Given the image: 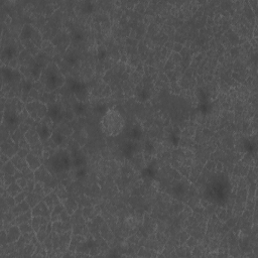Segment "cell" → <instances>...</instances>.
I'll return each mask as SVG.
<instances>
[{
    "label": "cell",
    "instance_id": "6da1fadb",
    "mask_svg": "<svg viewBox=\"0 0 258 258\" xmlns=\"http://www.w3.org/2000/svg\"><path fill=\"white\" fill-rule=\"evenodd\" d=\"M101 129L107 136H117L122 132L125 126V120L121 113L116 109H109L101 119Z\"/></svg>",
    "mask_w": 258,
    "mask_h": 258
},
{
    "label": "cell",
    "instance_id": "7a4b0ae2",
    "mask_svg": "<svg viewBox=\"0 0 258 258\" xmlns=\"http://www.w3.org/2000/svg\"><path fill=\"white\" fill-rule=\"evenodd\" d=\"M53 179V176L50 175V170L47 169V166L43 164L40 169H37L34 172V181L37 182H44V184H50Z\"/></svg>",
    "mask_w": 258,
    "mask_h": 258
},
{
    "label": "cell",
    "instance_id": "3957f363",
    "mask_svg": "<svg viewBox=\"0 0 258 258\" xmlns=\"http://www.w3.org/2000/svg\"><path fill=\"white\" fill-rule=\"evenodd\" d=\"M31 213L34 217V216H43V217H47L49 219H50V214H52L44 201H41L37 206H34L31 209Z\"/></svg>",
    "mask_w": 258,
    "mask_h": 258
},
{
    "label": "cell",
    "instance_id": "277c9868",
    "mask_svg": "<svg viewBox=\"0 0 258 258\" xmlns=\"http://www.w3.org/2000/svg\"><path fill=\"white\" fill-rule=\"evenodd\" d=\"M7 232V243H15L19 237L21 236V231H20L18 226L11 225L6 229Z\"/></svg>",
    "mask_w": 258,
    "mask_h": 258
},
{
    "label": "cell",
    "instance_id": "5b68a950",
    "mask_svg": "<svg viewBox=\"0 0 258 258\" xmlns=\"http://www.w3.org/2000/svg\"><path fill=\"white\" fill-rule=\"evenodd\" d=\"M25 160H26V163H27L28 167L31 170H34V172H35L37 169H40V167L43 166V161H41L43 158L37 156V155H34V153H31V152H29Z\"/></svg>",
    "mask_w": 258,
    "mask_h": 258
},
{
    "label": "cell",
    "instance_id": "8992f818",
    "mask_svg": "<svg viewBox=\"0 0 258 258\" xmlns=\"http://www.w3.org/2000/svg\"><path fill=\"white\" fill-rule=\"evenodd\" d=\"M50 222V219L47 218V217H43V216H34V217H32L31 223L32 228H34V232L37 233V231L44 226V225L49 224Z\"/></svg>",
    "mask_w": 258,
    "mask_h": 258
},
{
    "label": "cell",
    "instance_id": "52a82bcc",
    "mask_svg": "<svg viewBox=\"0 0 258 258\" xmlns=\"http://www.w3.org/2000/svg\"><path fill=\"white\" fill-rule=\"evenodd\" d=\"M100 234L102 236V238H103L105 241H106L108 244H110L111 242H113L114 240V234L112 232V230H111V228L108 226L107 223H104L101 225L100 227Z\"/></svg>",
    "mask_w": 258,
    "mask_h": 258
},
{
    "label": "cell",
    "instance_id": "ba28073f",
    "mask_svg": "<svg viewBox=\"0 0 258 258\" xmlns=\"http://www.w3.org/2000/svg\"><path fill=\"white\" fill-rule=\"evenodd\" d=\"M44 202H46V204L47 205V207H49V209H50V213L53 212V208H55V207H56V205H59V204H61V203H62V202H61V200L59 199V197L56 196V194L55 193V192H52V193H50V194L47 195V196L44 197Z\"/></svg>",
    "mask_w": 258,
    "mask_h": 258
},
{
    "label": "cell",
    "instance_id": "9c48e42d",
    "mask_svg": "<svg viewBox=\"0 0 258 258\" xmlns=\"http://www.w3.org/2000/svg\"><path fill=\"white\" fill-rule=\"evenodd\" d=\"M24 137H25V139L27 140V142L29 143V145L37 144V143L41 141L40 134L37 133V129L34 128V127H31L27 132L24 134Z\"/></svg>",
    "mask_w": 258,
    "mask_h": 258
},
{
    "label": "cell",
    "instance_id": "30bf717a",
    "mask_svg": "<svg viewBox=\"0 0 258 258\" xmlns=\"http://www.w3.org/2000/svg\"><path fill=\"white\" fill-rule=\"evenodd\" d=\"M31 206H29V204L27 203V201H23V202L19 203V204H16V206L14 207V208H12L10 210L11 212L13 213V215L15 216V217H17V216L21 215V214H24V213L31 211Z\"/></svg>",
    "mask_w": 258,
    "mask_h": 258
},
{
    "label": "cell",
    "instance_id": "8fae6325",
    "mask_svg": "<svg viewBox=\"0 0 258 258\" xmlns=\"http://www.w3.org/2000/svg\"><path fill=\"white\" fill-rule=\"evenodd\" d=\"M32 217H34V216H32V213L31 210V211H28V212L24 213V214H21L14 218V220L11 222V225L19 226L20 224H23V223H31Z\"/></svg>",
    "mask_w": 258,
    "mask_h": 258
},
{
    "label": "cell",
    "instance_id": "7c38bea8",
    "mask_svg": "<svg viewBox=\"0 0 258 258\" xmlns=\"http://www.w3.org/2000/svg\"><path fill=\"white\" fill-rule=\"evenodd\" d=\"M63 205H64L66 211H67L71 216L75 214V212L79 209V204H78L74 199H71V198H68L67 200H65L64 202H62Z\"/></svg>",
    "mask_w": 258,
    "mask_h": 258
},
{
    "label": "cell",
    "instance_id": "4fadbf2b",
    "mask_svg": "<svg viewBox=\"0 0 258 258\" xmlns=\"http://www.w3.org/2000/svg\"><path fill=\"white\" fill-rule=\"evenodd\" d=\"M11 161L13 163V164L15 166V167L17 169V170L19 172H22L23 169H25L27 167V163H26L25 158L20 157L19 155H14L13 157H11Z\"/></svg>",
    "mask_w": 258,
    "mask_h": 258
},
{
    "label": "cell",
    "instance_id": "5bb4252c",
    "mask_svg": "<svg viewBox=\"0 0 258 258\" xmlns=\"http://www.w3.org/2000/svg\"><path fill=\"white\" fill-rule=\"evenodd\" d=\"M44 197L40 196V195L34 193V192H31V193L27 194V197H26V201H27V203L29 204L31 209L34 208V206H37L40 202L44 201Z\"/></svg>",
    "mask_w": 258,
    "mask_h": 258
},
{
    "label": "cell",
    "instance_id": "9a60e30c",
    "mask_svg": "<svg viewBox=\"0 0 258 258\" xmlns=\"http://www.w3.org/2000/svg\"><path fill=\"white\" fill-rule=\"evenodd\" d=\"M55 193L56 194V196L59 197V199L61 200V202H64L65 200H67L69 198V194L67 191V188L65 187L64 185L62 184H58V185L55 189Z\"/></svg>",
    "mask_w": 258,
    "mask_h": 258
},
{
    "label": "cell",
    "instance_id": "2e32d148",
    "mask_svg": "<svg viewBox=\"0 0 258 258\" xmlns=\"http://www.w3.org/2000/svg\"><path fill=\"white\" fill-rule=\"evenodd\" d=\"M1 172H3L5 175H10V176H14L17 172V169L15 167V166L13 164V163L11 161V160L6 163L5 164H2L1 166Z\"/></svg>",
    "mask_w": 258,
    "mask_h": 258
},
{
    "label": "cell",
    "instance_id": "e0dca14e",
    "mask_svg": "<svg viewBox=\"0 0 258 258\" xmlns=\"http://www.w3.org/2000/svg\"><path fill=\"white\" fill-rule=\"evenodd\" d=\"M35 248H37V245L34 244V243H29V244L25 245V247L19 250L18 252L20 253V257L21 256H32L35 251Z\"/></svg>",
    "mask_w": 258,
    "mask_h": 258
},
{
    "label": "cell",
    "instance_id": "ac0fdd59",
    "mask_svg": "<svg viewBox=\"0 0 258 258\" xmlns=\"http://www.w3.org/2000/svg\"><path fill=\"white\" fill-rule=\"evenodd\" d=\"M64 210H65V207H64V205H63V203L56 205L55 208H53L52 214H50V221L52 222L59 221V216L63 211H64Z\"/></svg>",
    "mask_w": 258,
    "mask_h": 258
},
{
    "label": "cell",
    "instance_id": "d6986e66",
    "mask_svg": "<svg viewBox=\"0 0 258 258\" xmlns=\"http://www.w3.org/2000/svg\"><path fill=\"white\" fill-rule=\"evenodd\" d=\"M7 194L9 195V196H12V197H15L16 195H18L19 193H21V192L23 191L21 188L19 187L18 185L15 182H13V184H11L10 185H8L7 188Z\"/></svg>",
    "mask_w": 258,
    "mask_h": 258
},
{
    "label": "cell",
    "instance_id": "ffe728a7",
    "mask_svg": "<svg viewBox=\"0 0 258 258\" xmlns=\"http://www.w3.org/2000/svg\"><path fill=\"white\" fill-rule=\"evenodd\" d=\"M20 66H21V64H20L19 59L16 58V56L10 59L7 63V67L9 69H12V70H19Z\"/></svg>",
    "mask_w": 258,
    "mask_h": 258
},
{
    "label": "cell",
    "instance_id": "44dd1931",
    "mask_svg": "<svg viewBox=\"0 0 258 258\" xmlns=\"http://www.w3.org/2000/svg\"><path fill=\"white\" fill-rule=\"evenodd\" d=\"M195 134H196V129L192 127H187L182 129V135L184 138H192V137L195 136Z\"/></svg>",
    "mask_w": 258,
    "mask_h": 258
},
{
    "label": "cell",
    "instance_id": "7402d4cb",
    "mask_svg": "<svg viewBox=\"0 0 258 258\" xmlns=\"http://www.w3.org/2000/svg\"><path fill=\"white\" fill-rule=\"evenodd\" d=\"M19 229L21 231V234H27V233H32L34 232V228L31 226V223H23L19 225Z\"/></svg>",
    "mask_w": 258,
    "mask_h": 258
},
{
    "label": "cell",
    "instance_id": "603a6c76",
    "mask_svg": "<svg viewBox=\"0 0 258 258\" xmlns=\"http://www.w3.org/2000/svg\"><path fill=\"white\" fill-rule=\"evenodd\" d=\"M23 137H24V134H23L21 131H20L19 128L15 129V130H14V132L11 134V138H12L13 141L15 143H17V144H18V142L23 138Z\"/></svg>",
    "mask_w": 258,
    "mask_h": 258
},
{
    "label": "cell",
    "instance_id": "cb8c5ba5",
    "mask_svg": "<svg viewBox=\"0 0 258 258\" xmlns=\"http://www.w3.org/2000/svg\"><path fill=\"white\" fill-rule=\"evenodd\" d=\"M190 233L188 232V231H182L181 233L179 234L178 236V239H179V245L182 244H185V241L189 239V237H190Z\"/></svg>",
    "mask_w": 258,
    "mask_h": 258
},
{
    "label": "cell",
    "instance_id": "d4e9b609",
    "mask_svg": "<svg viewBox=\"0 0 258 258\" xmlns=\"http://www.w3.org/2000/svg\"><path fill=\"white\" fill-rule=\"evenodd\" d=\"M199 240H198L196 237H194V236H190L189 237V239L187 240V241H185V244L187 245V246H189V247L190 248H194L195 246H197L198 244H199Z\"/></svg>",
    "mask_w": 258,
    "mask_h": 258
},
{
    "label": "cell",
    "instance_id": "484cf974",
    "mask_svg": "<svg viewBox=\"0 0 258 258\" xmlns=\"http://www.w3.org/2000/svg\"><path fill=\"white\" fill-rule=\"evenodd\" d=\"M204 169L209 170L210 173L216 172V163L214 160H208L205 164H204Z\"/></svg>",
    "mask_w": 258,
    "mask_h": 258
},
{
    "label": "cell",
    "instance_id": "4316f807",
    "mask_svg": "<svg viewBox=\"0 0 258 258\" xmlns=\"http://www.w3.org/2000/svg\"><path fill=\"white\" fill-rule=\"evenodd\" d=\"M178 169H179V173L182 175V176L189 178V176H190V173H191V167L182 166H179Z\"/></svg>",
    "mask_w": 258,
    "mask_h": 258
},
{
    "label": "cell",
    "instance_id": "83f0119b",
    "mask_svg": "<svg viewBox=\"0 0 258 258\" xmlns=\"http://www.w3.org/2000/svg\"><path fill=\"white\" fill-rule=\"evenodd\" d=\"M169 60H172V61L176 65V64H179V63L182 61V55H179V53H178L173 52L172 53H170Z\"/></svg>",
    "mask_w": 258,
    "mask_h": 258
},
{
    "label": "cell",
    "instance_id": "f1b7e54d",
    "mask_svg": "<svg viewBox=\"0 0 258 258\" xmlns=\"http://www.w3.org/2000/svg\"><path fill=\"white\" fill-rule=\"evenodd\" d=\"M35 182H35L34 179H29L28 182H27V185H26V188L23 191H24L26 194H29V193H31V192H34Z\"/></svg>",
    "mask_w": 258,
    "mask_h": 258
},
{
    "label": "cell",
    "instance_id": "f546056e",
    "mask_svg": "<svg viewBox=\"0 0 258 258\" xmlns=\"http://www.w3.org/2000/svg\"><path fill=\"white\" fill-rule=\"evenodd\" d=\"M2 199H3V198H2ZM5 202H6V204L8 206H9V208H10V210L12 209V208H14V207L16 206V202H15V199H14V197H12V196H9V195H8V196L5 198Z\"/></svg>",
    "mask_w": 258,
    "mask_h": 258
},
{
    "label": "cell",
    "instance_id": "4dcf8cb0",
    "mask_svg": "<svg viewBox=\"0 0 258 258\" xmlns=\"http://www.w3.org/2000/svg\"><path fill=\"white\" fill-rule=\"evenodd\" d=\"M7 244V232L6 230L1 229V234H0V245L4 246Z\"/></svg>",
    "mask_w": 258,
    "mask_h": 258
},
{
    "label": "cell",
    "instance_id": "1f68e13d",
    "mask_svg": "<svg viewBox=\"0 0 258 258\" xmlns=\"http://www.w3.org/2000/svg\"><path fill=\"white\" fill-rule=\"evenodd\" d=\"M26 197H27V194H26L24 191H22L21 193H19L18 195H16V196L14 197V199H15L16 204H19V203L23 202V201H25Z\"/></svg>",
    "mask_w": 258,
    "mask_h": 258
},
{
    "label": "cell",
    "instance_id": "d6a6232c",
    "mask_svg": "<svg viewBox=\"0 0 258 258\" xmlns=\"http://www.w3.org/2000/svg\"><path fill=\"white\" fill-rule=\"evenodd\" d=\"M112 94V89L110 88L109 85H105L104 88L102 89L101 92V97H109Z\"/></svg>",
    "mask_w": 258,
    "mask_h": 258
},
{
    "label": "cell",
    "instance_id": "836d02e7",
    "mask_svg": "<svg viewBox=\"0 0 258 258\" xmlns=\"http://www.w3.org/2000/svg\"><path fill=\"white\" fill-rule=\"evenodd\" d=\"M27 182H28V179H26L25 178H19V179H16V184L19 185L22 190H24L27 185Z\"/></svg>",
    "mask_w": 258,
    "mask_h": 258
},
{
    "label": "cell",
    "instance_id": "e575fe53",
    "mask_svg": "<svg viewBox=\"0 0 258 258\" xmlns=\"http://www.w3.org/2000/svg\"><path fill=\"white\" fill-rule=\"evenodd\" d=\"M18 147H19V148H24V149H28V150H31V145H29V143L27 142V140L25 139V137H23V138L18 142Z\"/></svg>",
    "mask_w": 258,
    "mask_h": 258
},
{
    "label": "cell",
    "instance_id": "d590c367",
    "mask_svg": "<svg viewBox=\"0 0 258 258\" xmlns=\"http://www.w3.org/2000/svg\"><path fill=\"white\" fill-rule=\"evenodd\" d=\"M18 128L20 129V131H21L23 134H25L29 130V129L31 128V126L28 125L27 123H25V122H21V123H19Z\"/></svg>",
    "mask_w": 258,
    "mask_h": 258
},
{
    "label": "cell",
    "instance_id": "8d00e7d4",
    "mask_svg": "<svg viewBox=\"0 0 258 258\" xmlns=\"http://www.w3.org/2000/svg\"><path fill=\"white\" fill-rule=\"evenodd\" d=\"M176 64L175 63H173L172 60H166V65H164V69H166V71H173L175 70V68H176Z\"/></svg>",
    "mask_w": 258,
    "mask_h": 258
},
{
    "label": "cell",
    "instance_id": "74e56055",
    "mask_svg": "<svg viewBox=\"0 0 258 258\" xmlns=\"http://www.w3.org/2000/svg\"><path fill=\"white\" fill-rule=\"evenodd\" d=\"M184 50V44H181V43H175L173 44V53H181Z\"/></svg>",
    "mask_w": 258,
    "mask_h": 258
},
{
    "label": "cell",
    "instance_id": "f35d334b",
    "mask_svg": "<svg viewBox=\"0 0 258 258\" xmlns=\"http://www.w3.org/2000/svg\"><path fill=\"white\" fill-rule=\"evenodd\" d=\"M29 152H31V150H28V149L18 148V151H17V155H19V156L22 157V158H26V156L28 155Z\"/></svg>",
    "mask_w": 258,
    "mask_h": 258
},
{
    "label": "cell",
    "instance_id": "ab89813d",
    "mask_svg": "<svg viewBox=\"0 0 258 258\" xmlns=\"http://www.w3.org/2000/svg\"><path fill=\"white\" fill-rule=\"evenodd\" d=\"M56 8L55 6H53V4H49L46 8H44V10H46V14H47V15H52V14L56 11Z\"/></svg>",
    "mask_w": 258,
    "mask_h": 258
},
{
    "label": "cell",
    "instance_id": "60d3db41",
    "mask_svg": "<svg viewBox=\"0 0 258 258\" xmlns=\"http://www.w3.org/2000/svg\"><path fill=\"white\" fill-rule=\"evenodd\" d=\"M247 3H248L249 6H250V8L252 9V11H253V12L255 13V11H256V8H257V5H258V1H257V0H253V1H252V0H250V1L247 2Z\"/></svg>",
    "mask_w": 258,
    "mask_h": 258
},
{
    "label": "cell",
    "instance_id": "b9f144b4",
    "mask_svg": "<svg viewBox=\"0 0 258 258\" xmlns=\"http://www.w3.org/2000/svg\"><path fill=\"white\" fill-rule=\"evenodd\" d=\"M0 160H1V166H2V164H5L6 163H8V161L10 160V157L8 156V155L5 154V153H2V152H1V155H0Z\"/></svg>",
    "mask_w": 258,
    "mask_h": 258
},
{
    "label": "cell",
    "instance_id": "7bdbcfd3",
    "mask_svg": "<svg viewBox=\"0 0 258 258\" xmlns=\"http://www.w3.org/2000/svg\"><path fill=\"white\" fill-rule=\"evenodd\" d=\"M224 170V164L221 161H216V172L222 173Z\"/></svg>",
    "mask_w": 258,
    "mask_h": 258
},
{
    "label": "cell",
    "instance_id": "ee69618b",
    "mask_svg": "<svg viewBox=\"0 0 258 258\" xmlns=\"http://www.w3.org/2000/svg\"><path fill=\"white\" fill-rule=\"evenodd\" d=\"M202 78L204 81H206V82H212L213 79H214V76L210 74H204V76Z\"/></svg>",
    "mask_w": 258,
    "mask_h": 258
},
{
    "label": "cell",
    "instance_id": "f6af8a7d",
    "mask_svg": "<svg viewBox=\"0 0 258 258\" xmlns=\"http://www.w3.org/2000/svg\"><path fill=\"white\" fill-rule=\"evenodd\" d=\"M249 41V44H250V46L253 47V49L256 50V49H257V38H254V37H252L250 40H248Z\"/></svg>",
    "mask_w": 258,
    "mask_h": 258
},
{
    "label": "cell",
    "instance_id": "bcb514c9",
    "mask_svg": "<svg viewBox=\"0 0 258 258\" xmlns=\"http://www.w3.org/2000/svg\"><path fill=\"white\" fill-rule=\"evenodd\" d=\"M11 23H12V17H11L9 14H7V15L5 16V18H4V24L10 25Z\"/></svg>",
    "mask_w": 258,
    "mask_h": 258
},
{
    "label": "cell",
    "instance_id": "7dc6e473",
    "mask_svg": "<svg viewBox=\"0 0 258 258\" xmlns=\"http://www.w3.org/2000/svg\"><path fill=\"white\" fill-rule=\"evenodd\" d=\"M135 2H127V3H126V8H127V9H130V10H132L134 7H135Z\"/></svg>",
    "mask_w": 258,
    "mask_h": 258
},
{
    "label": "cell",
    "instance_id": "c3c4849f",
    "mask_svg": "<svg viewBox=\"0 0 258 258\" xmlns=\"http://www.w3.org/2000/svg\"><path fill=\"white\" fill-rule=\"evenodd\" d=\"M209 204H210V202H208L207 200H200V205L202 206L204 209L207 208V207L209 206Z\"/></svg>",
    "mask_w": 258,
    "mask_h": 258
},
{
    "label": "cell",
    "instance_id": "681fc988",
    "mask_svg": "<svg viewBox=\"0 0 258 258\" xmlns=\"http://www.w3.org/2000/svg\"><path fill=\"white\" fill-rule=\"evenodd\" d=\"M113 5L115 6V8H121L122 6V2L121 1H114Z\"/></svg>",
    "mask_w": 258,
    "mask_h": 258
},
{
    "label": "cell",
    "instance_id": "f907efd6",
    "mask_svg": "<svg viewBox=\"0 0 258 258\" xmlns=\"http://www.w3.org/2000/svg\"><path fill=\"white\" fill-rule=\"evenodd\" d=\"M226 61V60H225V56H218V64H223V63Z\"/></svg>",
    "mask_w": 258,
    "mask_h": 258
},
{
    "label": "cell",
    "instance_id": "816d5d0a",
    "mask_svg": "<svg viewBox=\"0 0 258 258\" xmlns=\"http://www.w3.org/2000/svg\"><path fill=\"white\" fill-rule=\"evenodd\" d=\"M144 160L146 163H149L151 160V155H149L148 153H144Z\"/></svg>",
    "mask_w": 258,
    "mask_h": 258
}]
</instances>
